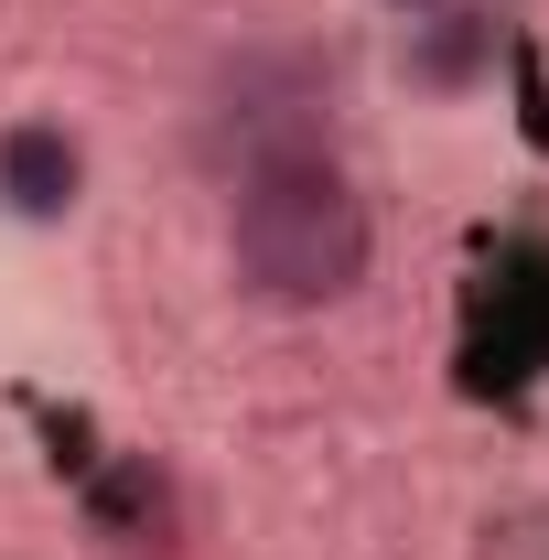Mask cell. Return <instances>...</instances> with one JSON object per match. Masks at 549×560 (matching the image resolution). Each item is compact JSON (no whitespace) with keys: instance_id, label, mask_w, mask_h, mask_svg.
<instances>
[{"instance_id":"obj_1","label":"cell","mask_w":549,"mask_h":560,"mask_svg":"<svg viewBox=\"0 0 549 560\" xmlns=\"http://www.w3.org/2000/svg\"><path fill=\"white\" fill-rule=\"evenodd\" d=\"M226 259L237 280L280 302V313H313V302H344L366 280V206L324 151H291V162H259L237 173V215H226Z\"/></svg>"},{"instance_id":"obj_2","label":"cell","mask_w":549,"mask_h":560,"mask_svg":"<svg viewBox=\"0 0 549 560\" xmlns=\"http://www.w3.org/2000/svg\"><path fill=\"white\" fill-rule=\"evenodd\" d=\"M313 108H324V66L280 55V66H237L215 130L237 140V173H259V162H291V151H324V119Z\"/></svg>"},{"instance_id":"obj_3","label":"cell","mask_w":549,"mask_h":560,"mask_svg":"<svg viewBox=\"0 0 549 560\" xmlns=\"http://www.w3.org/2000/svg\"><path fill=\"white\" fill-rule=\"evenodd\" d=\"M0 195H11V215H66L75 206V140L66 130H11L0 140Z\"/></svg>"}]
</instances>
